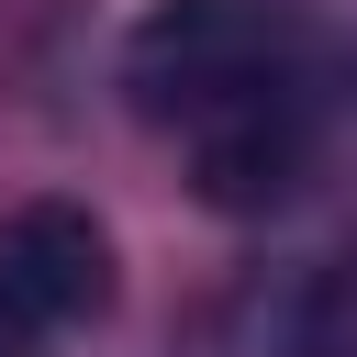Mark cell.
I'll return each mask as SVG.
<instances>
[{
  "mask_svg": "<svg viewBox=\"0 0 357 357\" xmlns=\"http://www.w3.org/2000/svg\"><path fill=\"white\" fill-rule=\"evenodd\" d=\"M123 89L212 212H279L335 134V56L301 0H156L123 45Z\"/></svg>",
  "mask_w": 357,
  "mask_h": 357,
  "instance_id": "1",
  "label": "cell"
},
{
  "mask_svg": "<svg viewBox=\"0 0 357 357\" xmlns=\"http://www.w3.org/2000/svg\"><path fill=\"white\" fill-rule=\"evenodd\" d=\"M112 312V234L89 201L0 212V357H56L78 324Z\"/></svg>",
  "mask_w": 357,
  "mask_h": 357,
  "instance_id": "2",
  "label": "cell"
},
{
  "mask_svg": "<svg viewBox=\"0 0 357 357\" xmlns=\"http://www.w3.org/2000/svg\"><path fill=\"white\" fill-rule=\"evenodd\" d=\"M212 357H357V257H279L234 290Z\"/></svg>",
  "mask_w": 357,
  "mask_h": 357,
  "instance_id": "3",
  "label": "cell"
}]
</instances>
